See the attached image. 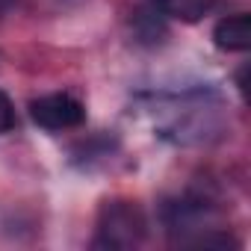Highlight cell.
Listing matches in <instances>:
<instances>
[{
    "label": "cell",
    "instance_id": "6da1fadb",
    "mask_svg": "<svg viewBox=\"0 0 251 251\" xmlns=\"http://www.w3.org/2000/svg\"><path fill=\"white\" fill-rule=\"evenodd\" d=\"M145 233V219L142 210L127 204V201H109L100 210L98 219V242L106 248H130L142 239Z\"/></svg>",
    "mask_w": 251,
    "mask_h": 251
},
{
    "label": "cell",
    "instance_id": "7a4b0ae2",
    "mask_svg": "<svg viewBox=\"0 0 251 251\" xmlns=\"http://www.w3.org/2000/svg\"><path fill=\"white\" fill-rule=\"evenodd\" d=\"M30 115L45 130H74L86 121V109L71 95H45L30 103Z\"/></svg>",
    "mask_w": 251,
    "mask_h": 251
},
{
    "label": "cell",
    "instance_id": "3957f363",
    "mask_svg": "<svg viewBox=\"0 0 251 251\" xmlns=\"http://www.w3.org/2000/svg\"><path fill=\"white\" fill-rule=\"evenodd\" d=\"M213 42L216 48L227 50V53H242L251 48V15L248 12H236L222 18L213 27Z\"/></svg>",
    "mask_w": 251,
    "mask_h": 251
},
{
    "label": "cell",
    "instance_id": "277c9868",
    "mask_svg": "<svg viewBox=\"0 0 251 251\" xmlns=\"http://www.w3.org/2000/svg\"><path fill=\"white\" fill-rule=\"evenodd\" d=\"M157 9L166 18H177L186 24H195L204 18V12L210 9V0H154Z\"/></svg>",
    "mask_w": 251,
    "mask_h": 251
},
{
    "label": "cell",
    "instance_id": "5b68a950",
    "mask_svg": "<svg viewBox=\"0 0 251 251\" xmlns=\"http://www.w3.org/2000/svg\"><path fill=\"white\" fill-rule=\"evenodd\" d=\"M133 24H136V33L142 42H160V36H166V15L157 9V3L136 9Z\"/></svg>",
    "mask_w": 251,
    "mask_h": 251
},
{
    "label": "cell",
    "instance_id": "8992f818",
    "mask_svg": "<svg viewBox=\"0 0 251 251\" xmlns=\"http://www.w3.org/2000/svg\"><path fill=\"white\" fill-rule=\"evenodd\" d=\"M15 127V109H12V100L0 92V136L9 133Z\"/></svg>",
    "mask_w": 251,
    "mask_h": 251
},
{
    "label": "cell",
    "instance_id": "52a82bcc",
    "mask_svg": "<svg viewBox=\"0 0 251 251\" xmlns=\"http://www.w3.org/2000/svg\"><path fill=\"white\" fill-rule=\"evenodd\" d=\"M15 3H18V0H0V18L9 15V12L15 9Z\"/></svg>",
    "mask_w": 251,
    "mask_h": 251
}]
</instances>
